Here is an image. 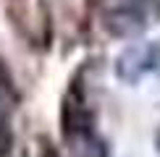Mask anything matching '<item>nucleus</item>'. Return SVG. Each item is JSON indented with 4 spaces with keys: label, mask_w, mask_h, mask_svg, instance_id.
I'll return each instance as SVG.
<instances>
[{
    "label": "nucleus",
    "mask_w": 160,
    "mask_h": 157,
    "mask_svg": "<svg viewBox=\"0 0 160 157\" xmlns=\"http://www.w3.org/2000/svg\"><path fill=\"white\" fill-rule=\"evenodd\" d=\"M105 29L110 31L113 37L121 39H134L139 37L144 29H147V16L142 13V8L137 5H116L105 13Z\"/></svg>",
    "instance_id": "f257e3e1"
},
{
    "label": "nucleus",
    "mask_w": 160,
    "mask_h": 157,
    "mask_svg": "<svg viewBox=\"0 0 160 157\" xmlns=\"http://www.w3.org/2000/svg\"><path fill=\"white\" fill-rule=\"evenodd\" d=\"M150 68H155V47L150 45H134L123 50L116 60V74L126 84H137Z\"/></svg>",
    "instance_id": "f03ea898"
},
{
    "label": "nucleus",
    "mask_w": 160,
    "mask_h": 157,
    "mask_svg": "<svg viewBox=\"0 0 160 157\" xmlns=\"http://www.w3.org/2000/svg\"><path fill=\"white\" fill-rule=\"evenodd\" d=\"M92 123H95L92 110L87 107V102H84V97L79 94V89H74L66 97V105H63V134H66V139L89 134Z\"/></svg>",
    "instance_id": "7ed1b4c3"
},
{
    "label": "nucleus",
    "mask_w": 160,
    "mask_h": 157,
    "mask_svg": "<svg viewBox=\"0 0 160 157\" xmlns=\"http://www.w3.org/2000/svg\"><path fill=\"white\" fill-rule=\"evenodd\" d=\"M68 141H71V147H74L76 157H108V149H105V144L95 136V131L74 136V139H68Z\"/></svg>",
    "instance_id": "20e7f679"
},
{
    "label": "nucleus",
    "mask_w": 160,
    "mask_h": 157,
    "mask_svg": "<svg viewBox=\"0 0 160 157\" xmlns=\"http://www.w3.org/2000/svg\"><path fill=\"white\" fill-rule=\"evenodd\" d=\"M11 100H13V78H11L8 65L0 60V105H5Z\"/></svg>",
    "instance_id": "39448f33"
},
{
    "label": "nucleus",
    "mask_w": 160,
    "mask_h": 157,
    "mask_svg": "<svg viewBox=\"0 0 160 157\" xmlns=\"http://www.w3.org/2000/svg\"><path fill=\"white\" fill-rule=\"evenodd\" d=\"M8 144H11V134H8V128L0 123V155L8 152Z\"/></svg>",
    "instance_id": "423d86ee"
},
{
    "label": "nucleus",
    "mask_w": 160,
    "mask_h": 157,
    "mask_svg": "<svg viewBox=\"0 0 160 157\" xmlns=\"http://www.w3.org/2000/svg\"><path fill=\"white\" fill-rule=\"evenodd\" d=\"M42 157H58V155H55V152H52V149H48V152H45Z\"/></svg>",
    "instance_id": "0eeeda50"
},
{
    "label": "nucleus",
    "mask_w": 160,
    "mask_h": 157,
    "mask_svg": "<svg viewBox=\"0 0 160 157\" xmlns=\"http://www.w3.org/2000/svg\"><path fill=\"white\" fill-rule=\"evenodd\" d=\"M158 147H160V134H158Z\"/></svg>",
    "instance_id": "6e6552de"
}]
</instances>
